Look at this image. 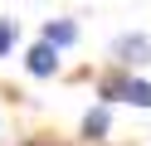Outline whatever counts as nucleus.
Segmentation results:
<instances>
[{
	"instance_id": "nucleus-1",
	"label": "nucleus",
	"mask_w": 151,
	"mask_h": 146,
	"mask_svg": "<svg viewBox=\"0 0 151 146\" xmlns=\"http://www.w3.org/2000/svg\"><path fill=\"white\" fill-rule=\"evenodd\" d=\"M112 54H117L122 63H151V44L141 34H122L117 44H112Z\"/></svg>"
},
{
	"instance_id": "nucleus-2",
	"label": "nucleus",
	"mask_w": 151,
	"mask_h": 146,
	"mask_svg": "<svg viewBox=\"0 0 151 146\" xmlns=\"http://www.w3.org/2000/svg\"><path fill=\"white\" fill-rule=\"evenodd\" d=\"M54 68H59V44H49V39H44V44H34L29 49V73H54Z\"/></svg>"
},
{
	"instance_id": "nucleus-3",
	"label": "nucleus",
	"mask_w": 151,
	"mask_h": 146,
	"mask_svg": "<svg viewBox=\"0 0 151 146\" xmlns=\"http://www.w3.org/2000/svg\"><path fill=\"white\" fill-rule=\"evenodd\" d=\"M73 34H78L73 24H49V29H44V39H49V44H73Z\"/></svg>"
},
{
	"instance_id": "nucleus-4",
	"label": "nucleus",
	"mask_w": 151,
	"mask_h": 146,
	"mask_svg": "<svg viewBox=\"0 0 151 146\" xmlns=\"http://www.w3.org/2000/svg\"><path fill=\"white\" fill-rule=\"evenodd\" d=\"M83 132H88V136H102V132H107V112H102V107L88 112V117H83Z\"/></svg>"
},
{
	"instance_id": "nucleus-5",
	"label": "nucleus",
	"mask_w": 151,
	"mask_h": 146,
	"mask_svg": "<svg viewBox=\"0 0 151 146\" xmlns=\"http://www.w3.org/2000/svg\"><path fill=\"white\" fill-rule=\"evenodd\" d=\"M127 102H137V107H151V83H132V88H127Z\"/></svg>"
},
{
	"instance_id": "nucleus-6",
	"label": "nucleus",
	"mask_w": 151,
	"mask_h": 146,
	"mask_svg": "<svg viewBox=\"0 0 151 146\" xmlns=\"http://www.w3.org/2000/svg\"><path fill=\"white\" fill-rule=\"evenodd\" d=\"M15 44V19H0V54H10Z\"/></svg>"
}]
</instances>
